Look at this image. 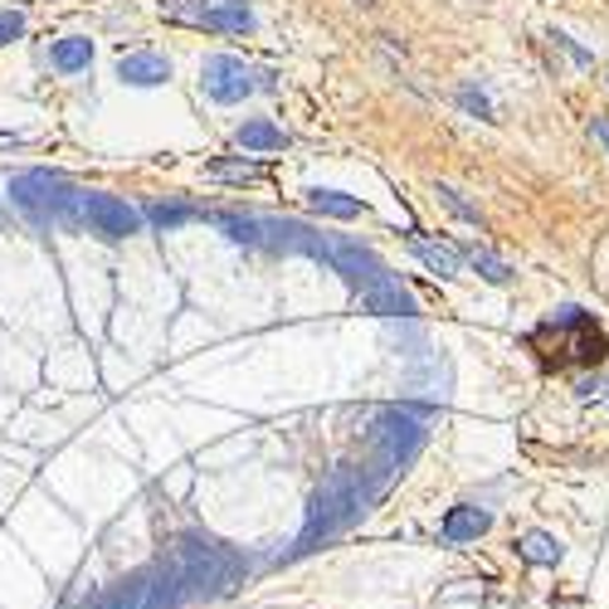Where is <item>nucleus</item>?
Returning <instances> with one entry per match:
<instances>
[{"mask_svg": "<svg viewBox=\"0 0 609 609\" xmlns=\"http://www.w3.org/2000/svg\"><path fill=\"white\" fill-rule=\"evenodd\" d=\"M118 79L128 88H162V83H171V59L152 55V49H136V55L118 59Z\"/></svg>", "mask_w": 609, "mask_h": 609, "instance_id": "obj_13", "label": "nucleus"}, {"mask_svg": "<svg viewBox=\"0 0 609 609\" xmlns=\"http://www.w3.org/2000/svg\"><path fill=\"white\" fill-rule=\"evenodd\" d=\"M20 35H25V15L20 10H0V45H10Z\"/></svg>", "mask_w": 609, "mask_h": 609, "instance_id": "obj_24", "label": "nucleus"}, {"mask_svg": "<svg viewBox=\"0 0 609 609\" xmlns=\"http://www.w3.org/2000/svg\"><path fill=\"white\" fill-rule=\"evenodd\" d=\"M590 132H595V136H600V142L609 146V118H590Z\"/></svg>", "mask_w": 609, "mask_h": 609, "instance_id": "obj_27", "label": "nucleus"}, {"mask_svg": "<svg viewBox=\"0 0 609 609\" xmlns=\"http://www.w3.org/2000/svg\"><path fill=\"white\" fill-rule=\"evenodd\" d=\"M59 609H88V600H79V605H59Z\"/></svg>", "mask_w": 609, "mask_h": 609, "instance_id": "obj_28", "label": "nucleus"}, {"mask_svg": "<svg viewBox=\"0 0 609 609\" xmlns=\"http://www.w3.org/2000/svg\"><path fill=\"white\" fill-rule=\"evenodd\" d=\"M166 561H171L176 581L186 590V605H201V600H219L229 595L239 581L249 575L244 551H235L229 541L210 537V532H181L171 546H166Z\"/></svg>", "mask_w": 609, "mask_h": 609, "instance_id": "obj_2", "label": "nucleus"}, {"mask_svg": "<svg viewBox=\"0 0 609 609\" xmlns=\"http://www.w3.org/2000/svg\"><path fill=\"white\" fill-rule=\"evenodd\" d=\"M181 605H186V590L166 556H156L152 565L122 575V581L103 585L98 595H88V609H181Z\"/></svg>", "mask_w": 609, "mask_h": 609, "instance_id": "obj_5", "label": "nucleus"}, {"mask_svg": "<svg viewBox=\"0 0 609 609\" xmlns=\"http://www.w3.org/2000/svg\"><path fill=\"white\" fill-rule=\"evenodd\" d=\"M527 342L546 366H600L609 356L605 327L585 308H556Z\"/></svg>", "mask_w": 609, "mask_h": 609, "instance_id": "obj_4", "label": "nucleus"}, {"mask_svg": "<svg viewBox=\"0 0 609 609\" xmlns=\"http://www.w3.org/2000/svg\"><path fill=\"white\" fill-rule=\"evenodd\" d=\"M215 181H259V162H210Z\"/></svg>", "mask_w": 609, "mask_h": 609, "instance_id": "obj_23", "label": "nucleus"}, {"mask_svg": "<svg viewBox=\"0 0 609 609\" xmlns=\"http://www.w3.org/2000/svg\"><path fill=\"white\" fill-rule=\"evenodd\" d=\"M201 88L210 103H244L249 93H273L278 79L268 69H249L235 55H210L201 64Z\"/></svg>", "mask_w": 609, "mask_h": 609, "instance_id": "obj_6", "label": "nucleus"}, {"mask_svg": "<svg viewBox=\"0 0 609 609\" xmlns=\"http://www.w3.org/2000/svg\"><path fill=\"white\" fill-rule=\"evenodd\" d=\"M464 259L474 264V273H478L482 283H498V288H502V283H512V264H507L502 254H492L488 244H468Z\"/></svg>", "mask_w": 609, "mask_h": 609, "instance_id": "obj_19", "label": "nucleus"}, {"mask_svg": "<svg viewBox=\"0 0 609 609\" xmlns=\"http://www.w3.org/2000/svg\"><path fill=\"white\" fill-rule=\"evenodd\" d=\"M492 532V512L488 507H474V502H458V507L444 512V522H439V537L449 546H468L478 537H488Z\"/></svg>", "mask_w": 609, "mask_h": 609, "instance_id": "obj_12", "label": "nucleus"}, {"mask_svg": "<svg viewBox=\"0 0 609 609\" xmlns=\"http://www.w3.org/2000/svg\"><path fill=\"white\" fill-rule=\"evenodd\" d=\"M361 308L366 312H375V318H405V322H415L419 318V302L409 298V288L401 278H385V283H375V288H366L361 292Z\"/></svg>", "mask_w": 609, "mask_h": 609, "instance_id": "obj_11", "label": "nucleus"}, {"mask_svg": "<svg viewBox=\"0 0 609 609\" xmlns=\"http://www.w3.org/2000/svg\"><path fill=\"white\" fill-rule=\"evenodd\" d=\"M356 5H371V0H356Z\"/></svg>", "mask_w": 609, "mask_h": 609, "instance_id": "obj_29", "label": "nucleus"}, {"mask_svg": "<svg viewBox=\"0 0 609 609\" xmlns=\"http://www.w3.org/2000/svg\"><path fill=\"white\" fill-rule=\"evenodd\" d=\"M551 39H556V45H561L565 55H571V59H575V64H581V69H590V64H595V55H590V49H581V45H575L571 35H561V29H551Z\"/></svg>", "mask_w": 609, "mask_h": 609, "instance_id": "obj_25", "label": "nucleus"}, {"mask_svg": "<svg viewBox=\"0 0 609 609\" xmlns=\"http://www.w3.org/2000/svg\"><path fill=\"white\" fill-rule=\"evenodd\" d=\"M142 210L128 205L122 195H108V191H88L83 195V229L98 239H132L142 229Z\"/></svg>", "mask_w": 609, "mask_h": 609, "instance_id": "obj_9", "label": "nucleus"}, {"mask_svg": "<svg viewBox=\"0 0 609 609\" xmlns=\"http://www.w3.org/2000/svg\"><path fill=\"white\" fill-rule=\"evenodd\" d=\"M429 415H434L429 405H385L381 415L371 419L361 464L381 492L419 458V449H425V439H429Z\"/></svg>", "mask_w": 609, "mask_h": 609, "instance_id": "obj_3", "label": "nucleus"}, {"mask_svg": "<svg viewBox=\"0 0 609 609\" xmlns=\"http://www.w3.org/2000/svg\"><path fill=\"white\" fill-rule=\"evenodd\" d=\"M64 195H69V181L64 176H55V171H45V166L20 171L15 181H10V201H15V210H25L35 225H55Z\"/></svg>", "mask_w": 609, "mask_h": 609, "instance_id": "obj_8", "label": "nucleus"}, {"mask_svg": "<svg viewBox=\"0 0 609 609\" xmlns=\"http://www.w3.org/2000/svg\"><path fill=\"white\" fill-rule=\"evenodd\" d=\"M162 15L195 25V29H210V35H249L259 25L244 0H162Z\"/></svg>", "mask_w": 609, "mask_h": 609, "instance_id": "obj_7", "label": "nucleus"}, {"mask_svg": "<svg viewBox=\"0 0 609 609\" xmlns=\"http://www.w3.org/2000/svg\"><path fill=\"white\" fill-rule=\"evenodd\" d=\"M49 59H55V69H59V73H83V69L93 64V39L64 35L55 49H49Z\"/></svg>", "mask_w": 609, "mask_h": 609, "instance_id": "obj_18", "label": "nucleus"}, {"mask_svg": "<svg viewBox=\"0 0 609 609\" xmlns=\"http://www.w3.org/2000/svg\"><path fill=\"white\" fill-rule=\"evenodd\" d=\"M600 391H605L600 371H595V375H581V381H575V395H581V401H590V395H600Z\"/></svg>", "mask_w": 609, "mask_h": 609, "instance_id": "obj_26", "label": "nucleus"}, {"mask_svg": "<svg viewBox=\"0 0 609 609\" xmlns=\"http://www.w3.org/2000/svg\"><path fill=\"white\" fill-rule=\"evenodd\" d=\"M327 264L337 268L346 283H351V292H356V298H361L366 288H375V283H385V278H391V268H385L381 259H375L366 244H351V239H332Z\"/></svg>", "mask_w": 609, "mask_h": 609, "instance_id": "obj_10", "label": "nucleus"}, {"mask_svg": "<svg viewBox=\"0 0 609 609\" xmlns=\"http://www.w3.org/2000/svg\"><path fill=\"white\" fill-rule=\"evenodd\" d=\"M517 556L527 565H561L565 561V546L551 537V532H527V537L517 541Z\"/></svg>", "mask_w": 609, "mask_h": 609, "instance_id": "obj_17", "label": "nucleus"}, {"mask_svg": "<svg viewBox=\"0 0 609 609\" xmlns=\"http://www.w3.org/2000/svg\"><path fill=\"white\" fill-rule=\"evenodd\" d=\"M375 498H381V488H375V478L366 474V464L332 468V478L312 492L308 517H302V532H298V541H292V551L283 556V561H298V556H312V551H322L327 541L346 537V532H351L356 522L375 507Z\"/></svg>", "mask_w": 609, "mask_h": 609, "instance_id": "obj_1", "label": "nucleus"}, {"mask_svg": "<svg viewBox=\"0 0 609 609\" xmlns=\"http://www.w3.org/2000/svg\"><path fill=\"white\" fill-rule=\"evenodd\" d=\"M434 195H439V205H444V210H454L458 219H468V225H482L478 205H468V201H464V191H454L449 181H439V186H434Z\"/></svg>", "mask_w": 609, "mask_h": 609, "instance_id": "obj_22", "label": "nucleus"}, {"mask_svg": "<svg viewBox=\"0 0 609 609\" xmlns=\"http://www.w3.org/2000/svg\"><path fill=\"white\" fill-rule=\"evenodd\" d=\"M454 103L468 112V118H482V122H498V108H492V98L482 88H474V83H464V88L454 93Z\"/></svg>", "mask_w": 609, "mask_h": 609, "instance_id": "obj_21", "label": "nucleus"}, {"mask_svg": "<svg viewBox=\"0 0 609 609\" xmlns=\"http://www.w3.org/2000/svg\"><path fill=\"white\" fill-rule=\"evenodd\" d=\"M409 254H415L429 273H439V278H458V259H464L454 244H429V239H419V235L409 239Z\"/></svg>", "mask_w": 609, "mask_h": 609, "instance_id": "obj_15", "label": "nucleus"}, {"mask_svg": "<svg viewBox=\"0 0 609 609\" xmlns=\"http://www.w3.org/2000/svg\"><path fill=\"white\" fill-rule=\"evenodd\" d=\"M142 215L152 219L156 229H181V225H191V219H201L205 210H195V205H166V201H162V205H146Z\"/></svg>", "mask_w": 609, "mask_h": 609, "instance_id": "obj_20", "label": "nucleus"}, {"mask_svg": "<svg viewBox=\"0 0 609 609\" xmlns=\"http://www.w3.org/2000/svg\"><path fill=\"white\" fill-rule=\"evenodd\" d=\"M235 142L244 146V152H283L288 136H283V128H273L268 118H254V122H244V128L235 132Z\"/></svg>", "mask_w": 609, "mask_h": 609, "instance_id": "obj_16", "label": "nucleus"}, {"mask_svg": "<svg viewBox=\"0 0 609 609\" xmlns=\"http://www.w3.org/2000/svg\"><path fill=\"white\" fill-rule=\"evenodd\" d=\"M308 205L318 210V215H327V219H356V215H366V205L356 201V195L332 191V186H308Z\"/></svg>", "mask_w": 609, "mask_h": 609, "instance_id": "obj_14", "label": "nucleus"}]
</instances>
